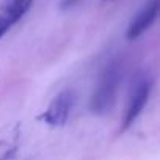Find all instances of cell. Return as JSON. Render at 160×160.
<instances>
[{
	"mask_svg": "<svg viewBox=\"0 0 160 160\" xmlns=\"http://www.w3.org/2000/svg\"><path fill=\"white\" fill-rule=\"evenodd\" d=\"M157 16H158V0H151L129 24V28L126 32V38L129 41H135L137 38H140L155 22Z\"/></svg>",
	"mask_w": 160,
	"mask_h": 160,
	"instance_id": "cell-4",
	"label": "cell"
},
{
	"mask_svg": "<svg viewBox=\"0 0 160 160\" xmlns=\"http://www.w3.org/2000/svg\"><path fill=\"white\" fill-rule=\"evenodd\" d=\"M11 157V154L10 152H7V154H3V155H0V160H8Z\"/></svg>",
	"mask_w": 160,
	"mask_h": 160,
	"instance_id": "cell-8",
	"label": "cell"
},
{
	"mask_svg": "<svg viewBox=\"0 0 160 160\" xmlns=\"http://www.w3.org/2000/svg\"><path fill=\"white\" fill-rule=\"evenodd\" d=\"M121 78H122V64L118 58L112 60L102 69L101 77L90 99V110L94 115H107L113 108L121 85Z\"/></svg>",
	"mask_w": 160,
	"mask_h": 160,
	"instance_id": "cell-1",
	"label": "cell"
},
{
	"mask_svg": "<svg viewBox=\"0 0 160 160\" xmlns=\"http://www.w3.org/2000/svg\"><path fill=\"white\" fill-rule=\"evenodd\" d=\"M14 25V22L5 14V13H2V11H0V38H2L11 27Z\"/></svg>",
	"mask_w": 160,
	"mask_h": 160,
	"instance_id": "cell-6",
	"label": "cell"
},
{
	"mask_svg": "<svg viewBox=\"0 0 160 160\" xmlns=\"http://www.w3.org/2000/svg\"><path fill=\"white\" fill-rule=\"evenodd\" d=\"M74 104V93L71 90H63L60 91L53 101L49 104L47 110L42 113L41 119L52 127H61L68 121V116L71 113Z\"/></svg>",
	"mask_w": 160,
	"mask_h": 160,
	"instance_id": "cell-3",
	"label": "cell"
},
{
	"mask_svg": "<svg viewBox=\"0 0 160 160\" xmlns=\"http://www.w3.org/2000/svg\"><path fill=\"white\" fill-rule=\"evenodd\" d=\"M102 2H113V0H102Z\"/></svg>",
	"mask_w": 160,
	"mask_h": 160,
	"instance_id": "cell-9",
	"label": "cell"
},
{
	"mask_svg": "<svg viewBox=\"0 0 160 160\" xmlns=\"http://www.w3.org/2000/svg\"><path fill=\"white\" fill-rule=\"evenodd\" d=\"M33 0H3L0 5V11L5 13L14 24L19 22L32 8Z\"/></svg>",
	"mask_w": 160,
	"mask_h": 160,
	"instance_id": "cell-5",
	"label": "cell"
},
{
	"mask_svg": "<svg viewBox=\"0 0 160 160\" xmlns=\"http://www.w3.org/2000/svg\"><path fill=\"white\" fill-rule=\"evenodd\" d=\"M80 2H82V0H61L60 7H61V10H69V8L75 7V5L80 3Z\"/></svg>",
	"mask_w": 160,
	"mask_h": 160,
	"instance_id": "cell-7",
	"label": "cell"
},
{
	"mask_svg": "<svg viewBox=\"0 0 160 160\" xmlns=\"http://www.w3.org/2000/svg\"><path fill=\"white\" fill-rule=\"evenodd\" d=\"M152 78L149 74H141L135 78V82L132 85V90H130V94H129V101H127V107H126V112H124V116H122V122H121V130H127L135 121L137 118L141 115L149 96H151V91H152Z\"/></svg>",
	"mask_w": 160,
	"mask_h": 160,
	"instance_id": "cell-2",
	"label": "cell"
}]
</instances>
